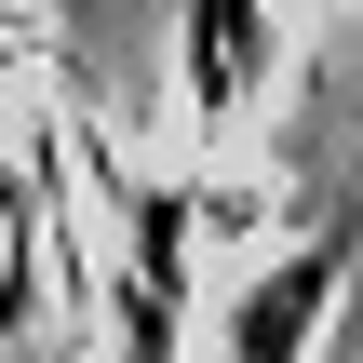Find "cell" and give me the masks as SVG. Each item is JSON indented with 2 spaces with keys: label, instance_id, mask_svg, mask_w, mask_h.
Masks as SVG:
<instances>
[{
  "label": "cell",
  "instance_id": "1",
  "mask_svg": "<svg viewBox=\"0 0 363 363\" xmlns=\"http://www.w3.org/2000/svg\"><path fill=\"white\" fill-rule=\"evenodd\" d=\"M94 202L121 216L108 256V363H175L189 350V242H202V175H121V148H81Z\"/></svg>",
  "mask_w": 363,
  "mask_h": 363
},
{
  "label": "cell",
  "instance_id": "2",
  "mask_svg": "<svg viewBox=\"0 0 363 363\" xmlns=\"http://www.w3.org/2000/svg\"><path fill=\"white\" fill-rule=\"evenodd\" d=\"M337 269H350V242L310 229V242H283L256 283H229V310H216V363H310L323 310H337Z\"/></svg>",
  "mask_w": 363,
  "mask_h": 363
},
{
  "label": "cell",
  "instance_id": "3",
  "mask_svg": "<svg viewBox=\"0 0 363 363\" xmlns=\"http://www.w3.org/2000/svg\"><path fill=\"white\" fill-rule=\"evenodd\" d=\"M189 108L202 121H242L269 94V0H189Z\"/></svg>",
  "mask_w": 363,
  "mask_h": 363
},
{
  "label": "cell",
  "instance_id": "4",
  "mask_svg": "<svg viewBox=\"0 0 363 363\" xmlns=\"http://www.w3.org/2000/svg\"><path fill=\"white\" fill-rule=\"evenodd\" d=\"M27 310H40V283H27V256H13V269H0V350L27 337Z\"/></svg>",
  "mask_w": 363,
  "mask_h": 363
}]
</instances>
